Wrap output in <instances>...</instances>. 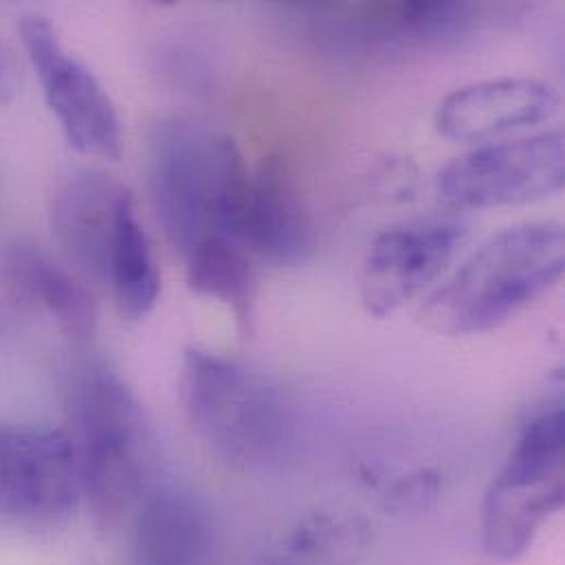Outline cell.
Instances as JSON below:
<instances>
[{
  "label": "cell",
  "instance_id": "14",
  "mask_svg": "<svg viewBox=\"0 0 565 565\" xmlns=\"http://www.w3.org/2000/svg\"><path fill=\"white\" fill-rule=\"evenodd\" d=\"M564 480L544 484L493 482L482 507V540L491 557H522L540 529L564 507Z\"/></svg>",
  "mask_w": 565,
  "mask_h": 565
},
{
  "label": "cell",
  "instance_id": "15",
  "mask_svg": "<svg viewBox=\"0 0 565 565\" xmlns=\"http://www.w3.org/2000/svg\"><path fill=\"white\" fill-rule=\"evenodd\" d=\"M106 284H110L119 312L132 321L143 319L161 295V276L132 196L117 221Z\"/></svg>",
  "mask_w": 565,
  "mask_h": 565
},
{
  "label": "cell",
  "instance_id": "5",
  "mask_svg": "<svg viewBox=\"0 0 565 565\" xmlns=\"http://www.w3.org/2000/svg\"><path fill=\"white\" fill-rule=\"evenodd\" d=\"M564 179V132L548 130L454 159L438 177V194L456 210H491L553 196Z\"/></svg>",
  "mask_w": 565,
  "mask_h": 565
},
{
  "label": "cell",
  "instance_id": "18",
  "mask_svg": "<svg viewBox=\"0 0 565 565\" xmlns=\"http://www.w3.org/2000/svg\"><path fill=\"white\" fill-rule=\"evenodd\" d=\"M443 489V480L436 471L423 469L416 473H409L392 484V489L385 493V511L392 515H405V513H420L429 509Z\"/></svg>",
  "mask_w": 565,
  "mask_h": 565
},
{
  "label": "cell",
  "instance_id": "13",
  "mask_svg": "<svg viewBox=\"0 0 565 565\" xmlns=\"http://www.w3.org/2000/svg\"><path fill=\"white\" fill-rule=\"evenodd\" d=\"M214 524L192 495L161 491L148 498L132 531L135 565H212Z\"/></svg>",
  "mask_w": 565,
  "mask_h": 565
},
{
  "label": "cell",
  "instance_id": "9",
  "mask_svg": "<svg viewBox=\"0 0 565 565\" xmlns=\"http://www.w3.org/2000/svg\"><path fill=\"white\" fill-rule=\"evenodd\" d=\"M559 93L535 77H498L449 93L436 110V128L454 141H484L557 115Z\"/></svg>",
  "mask_w": 565,
  "mask_h": 565
},
{
  "label": "cell",
  "instance_id": "19",
  "mask_svg": "<svg viewBox=\"0 0 565 565\" xmlns=\"http://www.w3.org/2000/svg\"><path fill=\"white\" fill-rule=\"evenodd\" d=\"M18 93V68L11 51L0 40V106L9 104Z\"/></svg>",
  "mask_w": 565,
  "mask_h": 565
},
{
  "label": "cell",
  "instance_id": "11",
  "mask_svg": "<svg viewBox=\"0 0 565 565\" xmlns=\"http://www.w3.org/2000/svg\"><path fill=\"white\" fill-rule=\"evenodd\" d=\"M0 282L15 308L49 315L73 341L95 334L97 303L90 290L38 247H7L0 254Z\"/></svg>",
  "mask_w": 565,
  "mask_h": 565
},
{
  "label": "cell",
  "instance_id": "3",
  "mask_svg": "<svg viewBox=\"0 0 565 565\" xmlns=\"http://www.w3.org/2000/svg\"><path fill=\"white\" fill-rule=\"evenodd\" d=\"M71 409L82 495L104 524H115L139 504L150 471L139 401L115 372L93 365L77 379Z\"/></svg>",
  "mask_w": 565,
  "mask_h": 565
},
{
  "label": "cell",
  "instance_id": "7",
  "mask_svg": "<svg viewBox=\"0 0 565 565\" xmlns=\"http://www.w3.org/2000/svg\"><path fill=\"white\" fill-rule=\"evenodd\" d=\"M82 480L73 440L46 425H0V507L18 520L51 524L79 504Z\"/></svg>",
  "mask_w": 565,
  "mask_h": 565
},
{
  "label": "cell",
  "instance_id": "4",
  "mask_svg": "<svg viewBox=\"0 0 565 565\" xmlns=\"http://www.w3.org/2000/svg\"><path fill=\"white\" fill-rule=\"evenodd\" d=\"M181 398L192 425L227 460L256 465L282 449L288 431L284 403L245 365L207 350H188Z\"/></svg>",
  "mask_w": 565,
  "mask_h": 565
},
{
  "label": "cell",
  "instance_id": "2",
  "mask_svg": "<svg viewBox=\"0 0 565 565\" xmlns=\"http://www.w3.org/2000/svg\"><path fill=\"white\" fill-rule=\"evenodd\" d=\"M564 227L524 223L482 243L418 312L425 328L465 337L502 326L562 280Z\"/></svg>",
  "mask_w": 565,
  "mask_h": 565
},
{
  "label": "cell",
  "instance_id": "20",
  "mask_svg": "<svg viewBox=\"0 0 565 565\" xmlns=\"http://www.w3.org/2000/svg\"><path fill=\"white\" fill-rule=\"evenodd\" d=\"M0 332H2V315H0Z\"/></svg>",
  "mask_w": 565,
  "mask_h": 565
},
{
  "label": "cell",
  "instance_id": "8",
  "mask_svg": "<svg viewBox=\"0 0 565 565\" xmlns=\"http://www.w3.org/2000/svg\"><path fill=\"white\" fill-rule=\"evenodd\" d=\"M467 236L469 227L456 218L407 223L379 234L359 274L365 310L387 317L420 295L449 269Z\"/></svg>",
  "mask_w": 565,
  "mask_h": 565
},
{
  "label": "cell",
  "instance_id": "16",
  "mask_svg": "<svg viewBox=\"0 0 565 565\" xmlns=\"http://www.w3.org/2000/svg\"><path fill=\"white\" fill-rule=\"evenodd\" d=\"M192 290L223 301L247 326L256 297V276L247 252L230 238H207L188 254Z\"/></svg>",
  "mask_w": 565,
  "mask_h": 565
},
{
  "label": "cell",
  "instance_id": "17",
  "mask_svg": "<svg viewBox=\"0 0 565 565\" xmlns=\"http://www.w3.org/2000/svg\"><path fill=\"white\" fill-rule=\"evenodd\" d=\"M370 526L356 518L310 515L290 537V551L303 559L321 564H343L354 559L370 544Z\"/></svg>",
  "mask_w": 565,
  "mask_h": 565
},
{
  "label": "cell",
  "instance_id": "12",
  "mask_svg": "<svg viewBox=\"0 0 565 565\" xmlns=\"http://www.w3.org/2000/svg\"><path fill=\"white\" fill-rule=\"evenodd\" d=\"M241 247L276 263L301 260L312 249V225L282 159L271 157L252 174Z\"/></svg>",
  "mask_w": 565,
  "mask_h": 565
},
{
  "label": "cell",
  "instance_id": "6",
  "mask_svg": "<svg viewBox=\"0 0 565 565\" xmlns=\"http://www.w3.org/2000/svg\"><path fill=\"white\" fill-rule=\"evenodd\" d=\"M20 35L44 99L68 143L82 154L119 159L124 148L121 121L99 79L64 49L44 18H24Z\"/></svg>",
  "mask_w": 565,
  "mask_h": 565
},
{
  "label": "cell",
  "instance_id": "1",
  "mask_svg": "<svg viewBox=\"0 0 565 565\" xmlns=\"http://www.w3.org/2000/svg\"><path fill=\"white\" fill-rule=\"evenodd\" d=\"M150 190L168 238L185 256L207 238L241 245L252 172L238 143L190 121L157 128Z\"/></svg>",
  "mask_w": 565,
  "mask_h": 565
},
{
  "label": "cell",
  "instance_id": "10",
  "mask_svg": "<svg viewBox=\"0 0 565 565\" xmlns=\"http://www.w3.org/2000/svg\"><path fill=\"white\" fill-rule=\"evenodd\" d=\"M130 190L97 170L75 172L55 192L51 225L71 263L93 280L106 282L117 221Z\"/></svg>",
  "mask_w": 565,
  "mask_h": 565
}]
</instances>
